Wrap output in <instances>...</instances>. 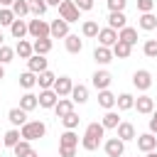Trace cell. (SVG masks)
Listing matches in <instances>:
<instances>
[{
    "mask_svg": "<svg viewBox=\"0 0 157 157\" xmlns=\"http://www.w3.org/2000/svg\"><path fill=\"white\" fill-rule=\"evenodd\" d=\"M103 135H105V128H103L101 123H88V125H86V132H83V137H81V147H83L86 152L98 150Z\"/></svg>",
    "mask_w": 157,
    "mask_h": 157,
    "instance_id": "1",
    "label": "cell"
},
{
    "mask_svg": "<svg viewBox=\"0 0 157 157\" xmlns=\"http://www.w3.org/2000/svg\"><path fill=\"white\" fill-rule=\"evenodd\" d=\"M44 135H47V125H44L42 120H27V123L20 128V137L27 140V142L39 140V137H44Z\"/></svg>",
    "mask_w": 157,
    "mask_h": 157,
    "instance_id": "2",
    "label": "cell"
},
{
    "mask_svg": "<svg viewBox=\"0 0 157 157\" xmlns=\"http://www.w3.org/2000/svg\"><path fill=\"white\" fill-rule=\"evenodd\" d=\"M27 34H29L32 39H44V37H49V22H44L42 17L29 20V22H27Z\"/></svg>",
    "mask_w": 157,
    "mask_h": 157,
    "instance_id": "3",
    "label": "cell"
},
{
    "mask_svg": "<svg viewBox=\"0 0 157 157\" xmlns=\"http://www.w3.org/2000/svg\"><path fill=\"white\" fill-rule=\"evenodd\" d=\"M59 17L71 25V22H78V20H81V12H78V7L74 5V0H61V5H59Z\"/></svg>",
    "mask_w": 157,
    "mask_h": 157,
    "instance_id": "4",
    "label": "cell"
},
{
    "mask_svg": "<svg viewBox=\"0 0 157 157\" xmlns=\"http://www.w3.org/2000/svg\"><path fill=\"white\" fill-rule=\"evenodd\" d=\"M132 86H135L137 91H147V88L152 86V74H150L147 69H137V71L132 74Z\"/></svg>",
    "mask_w": 157,
    "mask_h": 157,
    "instance_id": "5",
    "label": "cell"
},
{
    "mask_svg": "<svg viewBox=\"0 0 157 157\" xmlns=\"http://www.w3.org/2000/svg\"><path fill=\"white\" fill-rule=\"evenodd\" d=\"M66 34H71V32H69V22H64L61 17L52 20V25H49V37H52V39H64Z\"/></svg>",
    "mask_w": 157,
    "mask_h": 157,
    "instance_id": "6",
    "label": "cell"
},
{
    "mask_svg": "<svg viewBox=\"0 0 157 157\" xmlns=\"http://www.w3.org/2000/svg\"><path fill=\"white\" fill-rule=\"evenodd\" d=\"M103 150H105L108 157H123V152H125V142L118 140V137H108V140L103 142Z\"/></svg>",
    "mask_w": 157,
    "mask_h": 157,
    "instance_id": "7",
    "label": "cell"
},
{
    "mask_svg": "<svg viewBox=\"0 0 157 157\" xmlns=\"http://www.w3.org/2000/svg\"><path fill=\"white\" fill-rule=\"evenodd\" d=\"M71 88H74V81H71L69 76H59V78L54 81V86H52V91H54L59 98H66V96L71 93Z\"/></svg>",
    "mask_w": 157,
    "mask_h": 157,
    "instance_id": "8",
    "label": "cell"
},
{
    "mask_svg": "<svg viewBox=\"0 0 157 157\" xmlns=\"http://www.w3.org/2000/svg\"><path fill=\"white\" fill-rule=\"evenodd\" d=\"M96 39H98V47H108V49H110V47L118 42V32L110 29V27H103V29H98V37H96Z\"/></svg>",
    "mask_w": 157,
    "mask_h": 157,
    "instance_id": "9",
    "label": "cell"
},
{
    "mask_svg": "<svg viewBox=\"0 0 157 157\" xmlns=\"http://www.w3.org/2000/svg\"><path fill=\"white\" fill-rule=\"evenodd\" d=\"M110 81H113V76H110V71H105V69H98V71L91 76V83H93L98 91H105V88L110 86Z\"/></svg>",
    "mask_w": 157,
    "mask_h": 157,
    "instance_id": "10",
    "label": "cell"
},
{
    "mask_svg": "<svg viewBox=\"0 0 157 157\" xmlns=\"http://www.w3.org/2000/svg\"><path fill=\"white\" fill-rule=\"evenodd\" d=\"M135 140H137V150H142V152L157 150V137H155L152 132H142V135H137Z\"/></svg>",
    "mask_w": 157,
    "mask_h": 157,
    "instance_id": "11",
    "label": "cell"
},
{
    "mask_svg": "<svg viewBox=\"0 0 157 157\" xmlns=\"http://www.w3.org/2000/svg\"><path fill=\"white\" fill-rule=\"evenodd\" d=\"M27 71H32V74L47 71V59H44L42 54H32V56L27 59Z\"/></svg>",
    "mask_w": 157,
    "mask_h": 157,
    "instance_id": "12",
    "label": "cell"
},
{
    "mask_svg": "<svg viewBox=\"0 0 157 157\" xmlns=\"http://www.w3.org/2000/svg\"><path fill=\"white\" fill-rule=\"evenodd\" d=\"M56 101H59V96H56L52 88H47V91H39V96H37V103H39V108H54V105H56Z\"/></svg>",
    "mask_w": 157,
    "mask_h": 157,
    "instance_id": "13",
    "label": "cell"
},
{
    "mask_svg": "<svg viewBox=\"0 0 157 157\" xmlns=\"http://www.w3.org/2000/svg\"><path fill=\"white\" fill-rule=\"evenodd\" d=\"M135 108H137V113L150 115V113L155 110V101H152L147 93H142V96H137V98H135Z\"/></svg>",
    "mask_w": 157,
    "mask_h": 157,
    "instance_id": "14",
    "label": "cell"
},
{
    "mask_svg": "<svg viewBox=\"0 0 157 157\" xmlns=\"http://www.w3.org/2000/svg\"><path fill=\"white\" fill-rule=\"evenodd\" d=\"M64 47H66L69 54H81L83 39H78V34H66V37H64Z\"/></svg>",
    "mask_w": 157,
    "mask_h": 157,
    "instance_id": "15",
    "label": "cell"
},
{
    "mask_svg": "<svg viewBox=\"0 0 157 157\" xmlns=\"http://www.w3.org/2000/svg\"><path fill=\"white\" fill-rule=\"evenodd\" d=\"M12 152H15V157H39V155H37V150H34L27 140H20V142L12 147Z\"/></svg>",
    "mask_w": 157,
    "mask_h": 157,
    "instance_id": "16",
    "label": "cell"
},
{
    "mask_svg": "<svg viewBox=\"0 0 157 157\" xmlns=\"http://www.w3.org/2000/svg\"><path fill=\"white\" fill-rule=\"evenodd\" d=\"M108 27L115 29V32H120L123 27H128V17H125V12H110V15H108Z\"/></svg>",
    "mask_w": 157,
    "mask_h": 157,
    "instance_id": "17",
    "label": "cell"
},
{
    "mask_svg": "<svg viewBox=\"0 0 157 157\" xmlns=\"http://www.w3.org/2000/svg\"><path fill=\"white\" fill-rule=\"evenodd\" d=\"M69 96H71V101H74V103H78V105H81V103H86V101H88V86H83V83H74V88H71V93H69Z\"/></svg>",
    "mask_w": 157,
    "mask_h": 157,
    "instance_id": "18",
    "label": "cell"
},
{
    "mask_svg": "<svg viewBox=\"0 0 157 157\" xmlns=\"http://www.w3.org/2000/svg\"><path fill=\"white\" fill-rule=\"evenodd\" d=\"M7 120H10L15 128H22V125L27 123V113H25L20 105H17V108H10V110H7Z\"/></svg>",
    "mask_w": 157,
    "mask_h": 157,
    "instance_id": "19",
    "label": "cell"
},
{
    "mask_svg": "<svg viewBox=\"0 0 157 157\" xmlns=\"http://www.w3.org/2000/svg\"><path fill=\"white\" fill-rule=\"evenodd\" d=\"M118 140H123V142H130V140H135L137 135H135V125L132 123H120L118 128Z\"/></svg>",
    "mask_w": 157,
    "mask_h": 157,
    "instance_id": "20",
    "label": "cell"
},
{
    "mask_svg": "<svg viewBox=\"0 0 157 157\" xmlns=\"http://www.w3.org/2000/svg\"><path fill=\"white\" fill-rule=\"evenodd\" d=\"M93 59H96V64L105 66V64L113 61V52H110L108 47H96V49H93Z\"/></svg>",
    "mask_w": 157,
    "mask_h": 157,
    "instance_id": "21",
    "label": "cell"
},
{
    "mask_svg": "<svg viewBox=\"0 0 157 157\" xmlns=\"http://www.w3.org/2000/svg\"><path fill=\"white\" fill-rule=\"evenodd\" d=\"M71 110H74V101H71V98H59V101H56V105H54V113H56V118H59V120H61L64 115H69Z\"/></svg>",
    "mask_w": 157,
    "mask_h": 157,
    "instance_id": "22",
    "label": "cell"
},
{
    "mask_svg": "<svg viewBox=\"0 0 157 157\" xmlns=\"http://www.w3.org/2000/svg\"><path fill=\"white\" fill-rule=\"evenodd\" d=\"M120 123H123V120H120V115H118L115 110H105V115L101 118V125H103L105 130H115Z\"/></svg>",
    "mask_w": 157,
    "mask_h": 157,
    "instance_id": "23",
    "label": "cell"
},
{
    "mask_svg": "<svg viewBox=\"0 0 157 157\" xmlns=\"http://www.w3.org/2000/svg\"><path fill=\"white\" fill-rule=\"evenodd\" d=\"M10 34H12V37H15L17 42H20V39H25V37H27V22L17 17V20H15L12 25H10Z\"/></svg>",
    "mask_w": 157,
    "mask_h": 157,
    "instance_id": "24",
    "label": "cell"
},
{
    "mask_svg": "<svg viewBox=\"0 0 157 157\" xmlns=\"http://www.w3.org/2000/svg\"><path fill=\"white\" fill-rule=\"evenodd\" d=\"M110 52H113V56H115V59H128V56L132 54V47L118 39V42H115V44L110 47Z\"/></svg>",
    "mask_w": 157,
    "mask_h": 157,
    "instance_id": "25",
    "label": "cell"
},
{
    "mask_svg": "<svg viewBox=\"0 0 157 157\" xmlns=\"http://www.w3.org/2000/svg\"><path fill=\"white\" fill-rule=\"evenodd\" d=\"M59 147H78V135L74 130H64L59 135Z\"/></svg>",
    "mask_w": 157,
    "mask_h": 157,
    "instance_id": "26",
    "label": "cell"
},
{
    "mask_svg": "<svg viewBox=\"0 0 157 157\" xmlns=\"http://www.w3.org/2000/svg\"><path fill=\"white\" fill-rule=\"evenodd\" d=\"M137 27H140V29H145V32H152V29L157 27V17H155L152 12H145V15H140Z\"/></svg>",
    "mask_w": 157,
    "mask_h": 157,
    "instance_id": "27",
    "label": "cell"
},
{
    "mask_svg": "<svg viewBox=\"0 0 157 157\" xmlns=\"http://www.w3.org/2000/svg\"><path fill=\"white\" fill-rule=\"evenodd\" d=\"M98 105L105 108V110H113L115 108V96L105 88V91H98Z\"/></svg>",
    "mask_w": 157,
    "mask_h": 157,
    "instance_id": "28",
    "label": "cell"
},
{
    "mask_svg": "<svg viewBox=\"0 0 157 157\" xmlns=\"http://www.w3.org/2000/svg\"><path fill=\"white\" fill-rule=\"evenodd\" d=\"M20 108L25 110V113H29V110H34V108H39V103H37V96L34 93H22V98H20Z\"/></svg>",
    "mask_w": 157,
    "mask_h": 157,
    "instance_id": "29",
    "label": "cell"
},
{
    "mask_svg": "<svg viewBox=\"0 0 157 157\" xmlns=\"http://www.w3.org/2000/svg\"><path fill=\"white\" fill-rule=\"evenodd\" d=\"M115 105H118V110H130V108H135V96L120 93V96H115Z\"/></svg>",
    "mask_w": 157,
    "mask_h": 157,
    "instance_id": "30",
    "label": "cell"
},
{
    "mask_svg": "<svg viewBox=\"0 0 157 157\" xmlns=\"http://www.w3.org/2000/svg\"><path fill=\"white\" fill-rule=\"evenodd\" d=\"M118 39H120V42H125V44H130V47H132V44H135V42H137V29H135V27H123V29H120V32H118Z\"/></svg>",
    "mask_w": 157,
    "mask_h": 157,
    "instance_id": "31",
    "label": "cell"
},
{
    "mask_svg": "<svg viewBox=\"0 0 157 157\" xmlns=\"http://www.w3.org/2000/svg\"><path fill=\"white\" fill-rule=\"evenodd\" d=\"M32 49H34V54H49L52 52V37H44V39H34L32 42Z\"/></svg>",
    "mask_w": 157,
    "mask_h": 157,
    "instance_id": "32",
    "label": "cell"
},
{
    "mask_svg": "<svg viewBox=\"0 0 157 157\" xmlns=\"http://www.w3.org/2000/svg\"><path fill=\"white\" fill-rule=\"evenodd\" d=\"M15 54H17L20 59H29V56L34 54V49H32V42H27V39H20V42H17V47H15Z\"/></svg>",
    "mask_w": 157,
    "mask_h": 157,
    "instance_id": "33",
    "label": "cell"
},
{
    "mask_svg": "<svg viewBox=\"0 0 157 157\" xmlns=\"http://www.w3.org/2000/svg\"><path fill=\"white\" fill-rule=\"evenodd\" d=\"M54 81H56V76L47 69V71H42V74H37V83H39V88L42 91H47V88H52L54 86Z\"/></svg>",
    "mask_w": 157,
    "mask_h": 157,
    "instance_id": "34",
    "label": "cell"
},
{
    "mask_svg": "<svg viewBox=\"0 0 157 157\" xmlns=\"http://www.w3.org/2000/svg\"><path fill=\"white\" fill-rule=\"evenodd\" d=\"M20 140H22V137H20V128H12V130H7V132L2 135V145H5V147H10V150H12Z\"/></svg>",
    "mask_w": 157,
    "mask_h": 157,
    "instance_id": "35",
    "label": "cell"
},
{
    "mask_svg": "<svg viewBox=\"0 0 157 157\" xmlns=\"http://www.w3.org/2000/svg\"><path fill=\"white\" fill-rule=\"evenodd\" d=\"M10 10H12V15H15V17H20V20H22L25 15H29V2H27V0H15Z\"/></svg>",
    "mask_w": 157,
    "mask_h": 157,
    "instance_id": "36",
    "label": "cell"
},
{
    "mask_svg": "<svg viewBox=\"0 0 157 157\" xmlns=\"http://www.w3.org/2000/svg\"><path fill=\"white\" fill-rule=\"evenodd\" d=\"M98 29H101V27H98L96 20H86V22L81 25V34H83V37H98Z\"/></svg>",
    "mask_w": 157,
    "mask_h": 157,
    "instance_id": "37",
    "label": "cell"
},
{
    "mask_svg": "<svg viewBox=\"0 0 157 157\" xmlns=\"http://www.w3.org/2000/svg\"><path fill=\"white\" fill-rule=\"evenodd\" d=\"M20 86H22L25 91L34 88V86H37V74H32V71H25V74H20Z\"/></svg>",
    "mask_w": 157,
    "mask_h": 157,
    "instance_id": "38",
    "label": "cell"
},
{
    "mask_svg": "<svg viewBox=\"0 0 157 157\" xmlns=\"http://www.w3.org/2000/svg\"><path fill=\"white\" fill-rule=\"evenodd\" d=\"M78 120H81V118H78V113H76V110H71L69 115H64V118H61V125H64L66 130H76V128H78Z\"/></svg>",
    "mask_w": 157,
    "mask_h": 157,
    "instance_id": "39",
    "label": "cell"
},
{
    "mask_svg": "<svg viewBox=\"0 0 157 157\" xmlns=\"http://www.w3.org/2000/svg\"><path fill=\"white\" fill-rule=\"evenodd\" d=\"M29 2V12L34 15V17H42L44 12H47V2L44 0H27Z\"/></svg>",
    "mask_w": 157,
    "mask_h": 157,
    "instance_id": "40",
    "label": "cell"
},
{
    "mask_svg": "<svg viewBox=\"0 0 157 157\" xmlns=\"http://www.w3.org/2000/svg\"><path fill=\"white\" fill-rule=\"evenodd\" d=\"M142 52H145L147 59H157V39H145Z\"/></svg>",
    "mask_w": 157,
    "mask_h": 157,
    "instance_id": "41",
    "label": "cell"
},
{
    "mask_svg": "<svg viewBox=\"0 0 157 157\" xmlns=\"http://www.w3.org/2000/svg\"><path fill=\"white\" fill-rule=\"evenodd\" d=\"M15 20H17V17L12 15V10H10V7H2V10H0V27H10Z\"/></svg>",
    "mask_w": 157,
    "mask_h": 157,
    "instance_id": "42",
    "label": "cell"
},
{
    "mask_svg": "<svg viewBox=\"0 0 157 157\" xmlns=\"http://www.w3.org/2000/svg\"><path fill=\"white\" fill-rule=\"evenodd\" d=\"M12 56H15V49L12 47H7V44H2L0 47V64L5 66V64H10L12 61Z\"/></svg>",
    "mask_w": 157,
    "mask_h": 157,
    "instance_id": "43",
    "label": "cell"
},
{
    "mask_svg": "<svg viewBox=\"0 0 157 157\" xmlns=\"http://www.w3.org/2000/svg\"><path fill=\"white\" fill-rule=\"evenodd\" d=\"M105 2L110 12H125V5H128V0H105Z\"/></svg>",
    "mask_w": 157,
    "mask_h": 157,
    "instance_id": "44",
    "label": "cell"
},
{
    "mask_svg": "<svg viewBox=\"0 0 157 157\" xmlns=\"http://www.w3.org/2000/svg\"><path fill=\"white\" fill-rule=\"evenodd\" d=\"M152 7H155V0H137V12H140V15L152 12Z\"/></svg>",
    "mask_w": 157,
    "mask_h": 157,
    "instance_id": "45",
    "label": "cell"
},
{
    "mask_svg": "<svg viewBox=\"0 0 157 157\" xmlns=\"http://www.w3.org/2000/svg\"><path fill=\"white\" fill-rule=\"evenodd\" d=\"M74 5L78 7V12H88V10H93V0H74Z\"/></svg>",
    "mask_w": 157,
    "mask_h": 157,
    "instance_id": "46",
    "label": "cell"
},
{
    "mask_svg": "<svg viewBox=\"0 0 157 157\" xmlns=\"http://www.w3.org/2000/svg\"><path fill=\"white\" fill-rule=\"evenodd\" d=\"M147 125H150V132H152V135H157V110H152V113H150V123H147Z\"/></svg>",
    "mask_w": 157,
    "mask_h": 157,
    "instance_id": "47",
    "label": "cell"
},
{
    "mask_svg": "<svg viewBox=\"0 0 157 157\" xmlns=\"http://www.w3.org/2000/svg\"><path fill=\"white\" fill-rule=\"evenodd\" d=\"M76 147H59V157H74Z\"/></svg>",
    "mask_w": 157,
    "mask_h": 157,
    "instance_id": "48",
    "label": "cell"
},
{
    "mask_svg": "<svg viewBox=\"0 0 157 157\" xmlns=\"http://www.w3.org/2000/svg\"><path fill=\"white\" fill-rule=\"evenodd\" d=\"M44 2H47V7H49V5H52V7H59V5H61V0H44Z\"/></svg>",
    "mask_w": 157,
    "mask_h": 157,
    "instance_id": "49",
    "label": "cell"
},
{
    "mask_svg": "<svg viewBox=\"0 0 157 157\" xmlns=\"http://www.w3.org/2000/svg\"><path fill=\"white\" fill-rule=\"evenodd\" d=\"M12 2H15V0H0V5H2V7H12Z\"/></svg>",
    "mask_w": 157,
    "mask_h": 157,
    "instance_id": "50",
    "label": "cell"
},
{
    "mask_svg": "<svg viewBox=\"0 0 157 157\" xmlns=\"http://www.w3.org/2000/svg\"><path fill=\"white\" fill-rule=\"evenodd\" d=\"M2 78H5V66L0 64V81H2Z\"/></svg>",
    "mask_w": 157,
    "mask_h": 157,
    "instance_id": "51",
    "label": "cell"
},
{
    "mask_svg": "<svg viewBox=\"0 0 157 157\" xmlns=\"http://www.w3.org/2000/svg\"><path fill=\"white\" fill-rule=\"evenodd\" d=\"M5 44V34H2V29H0V47Z\"/></svg>",
    "mask_w": 157,
    "mask_h": 157,
    "instance_id": "52",
    "label": "cell"
},
{
    "mask_svg": "<svg viewBox=\"0 0 157 157\" xmlns=\"http://www.w3.org/2000/svg\"><path fill=\"white\" fill-rule=\"evenodd\" d=\"M145 155H147V157H157V152H155V150H152V152H145Z\"/></svg>",
    "mask_w": 157,
    "mask_h": 157,
    "instance_id": "53",
    "label": "cell"
},
{
    "mask_svg": "<svg viewBox=\"0 0 157 157\" xmlns=\"http://www.w3.org/2000/svg\"><path fill=\"white\" fill-rule=\"evenodd\" d=\"M0 157H2V155H0Z\"/></svg>",
    "mask_w": 157,
    "mask_h": 157,
    "instance_id": "54",
    "label": "cell"
}]
</instances>
